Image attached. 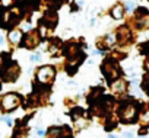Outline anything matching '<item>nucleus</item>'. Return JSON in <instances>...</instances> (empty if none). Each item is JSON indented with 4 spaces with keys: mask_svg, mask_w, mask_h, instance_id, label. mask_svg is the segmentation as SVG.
<instances>
[{
    "mask_svg": "<svg viewBox=\"0 0 149 138\" xmlns=\"http://www.w3.org/2000/svg\"><path fill=\"white\" fill-rule=\"evenodd\" d=\"M136 115H137V108L133 103H124L123 108L120 109V116H121L123 122H133V121H136Z\"/></svg>",
    "mask_w": 149,
    "mask_h": 138,
    "instance_id": "nucleus-1",
    "label": "nucleus"
},
{
    "mask_svg": "<svg viewBox=\"0 0 149 138\" xmlns=\"http://www.w3.org/2000/svg\"><path fill=\"white\" fill-rule=\"evenodd\" d=\"M19 102H21V97H19L18 95L10 93V95H6V96L3 97L2 105H3V109H5V111H12V109H15V108L19 105Z\"/></svg>",
    "mask_w": 149,
    "mask_h": 138,
    "instance_id": "nucleus-2",
    "label": "nucleus"
},
{
    "mask_svg": "<svg viewBox=\"0 0 149 138\" xmlns=\"http://www.w3.org/2000/svg\"><path fill=\"white\" fill-rule=\"evenodd\" d=\"M53 77H54V68L50 67V65L41 67L40 71H38V74H37V79H38V82H41V83L50 82Z\"/></svg>",
    "mask_w": 149,
    "mask_h": 138,
    "instance_id": "nucleus-3",
    "label": "nucleus"
},
{
    "mask_svg": "<svg viewBox=\"0 0 149 138\" xmlns=\"http://www.w3.org/2000/svg\"><path fill=\"white\" fill-rule=\"evenodd\" d=\"M102 73L111 80V79H116L118 76V67L116 62L113 61H108L105 65H102Z\"/></svg>",
    "mask_w": 149,
    "mask_h": 138,
    "instance_id": "nucleus-4",
    "label": "nucleus"
},
{
    "mask_svg": "<svg viewBox=\"0 0 149 138\" xmlns=\"http://www.w3.org/2000/svg\"><path fill=\"white\" fill-rule=\"evenodd\" d=\"M111 16L116 18V19H121V18H123V8H121L120 5L114 6L113 10H111Z\"/></svg>",
    "mask_w": 149,
    "mask_h": 138,
    "instance_id": "nucleus-5",
    "label": "nucleus"
},
{
    "mask_svg": "<svg viewBox=\"0 0 149 138\" xmlns=\"http://www.w3.org/2000/svg\"><path fill=\"white\" fill-rule=\"evenodd\" d=\"M9 39H10V42L18 44V42L22 39V32H19V31H13V32H10V34H9Z\"/></svg>",
    "mask_w": 149,
    "mask_h": 138,
    "instance_id": "nucleus-6",
    "label": "nucleus"
},
{
    "mask_svg": "<svg viewBox=\"0 0 149 138\" xmlns=\"http://www.w3.org/2000/svg\"><path fill=\"white\" fill-rule=\"evenodd\" d=\"M139 119H140V122H142V124L149 125V111H148V112H145V113H142Z\"/></svg>",
    "mask_w": 149,
    "mask_h": 138,
    "instance_id": "nucleus-7",
    "label": "nucleus"
},
{
    "mask_svg": "<svg viewBox=\"0 0 149 138\" xmlns=\"http://www.w3.org/2000/svg\"><path fill=\"white\" fill-rule=\"evenodd\" d=\"M58 134H60V129L54 126L48 131V138H56V135H58Z\"/></svg>",
    "mask_w": 149,
    "mask_h": 138,
    "instance_id": "nucleus-8",
    "label": "nucleus"
},
{
    "mask_svg": "<svg viewBox=\"0 0 149 138\" xmlns=\"http://www.w3.org/2000/svg\"><path fill=\"white\" fill-rule=\"evenodd\" d=\"M116 87L118 89V92H123V90H124V83H123L121 80H117V83L113 84V89H116Z\"/></svg>",
    "mask_w": 149,
    "mask_h": 138,
    "instance_id": "nucleus-9",
    "label": "nucleus"
},
{
    "mask_svg": "<svg viewBox=\"0 0 149 138\" xmlns=\"http://www.w3.org/2000/svg\"><path fill=\"white\" fill-rule=\"evenodd\" d=\"M133 6H134L133 2H127V3H126V9H127V10H133Z\"/></svg>",
    "mask_w": 149,
    "mask_h": 138,
    "instance_id": "nucleus-10",
    "label": "nucleus"
},
{
    "mask_svg": "<svg viewBox=\"0 0 149 138\" xmlns=\"http://www.w3.org/2000/svg\"><path fill=\"white\" fill-rule=\"evenodd\" d=\"M107 41H108L110 45H113V44H114V36H113V35H108V36H107Z\"/></svg>",
    "mask_w": 149,
    "mask_h": 138,
    "instance_id": "nucleus-11",
    "label": "nucleus"
},
{
    "mask_svg": "<svg viewBox=\"0 0 149 138\" xmlns=\"http://www.w3.org/2000/svg\"><path fill=\"white\" fill-rule=\"evenodd\" d=\"M40 60V55L35 54V55H31V61H38Z\"/></svg>",
    "mask_w": 149,
    "mask_h": 138,
    "instance_id": "nucleus-12",
    "label": "nucleus"
},
{
    "mask_svg": "<svg viewBox=\"0 0 149 138\" xmlns=\"http://www.w3.org/2000/svg\"><path fill=\"white\" fill-rule=\"evenodd\" d=\"M124 137H126V138H133V134H132V132H126Z\"/></svg>",
    "mask_w": 149,
    "mask_h": 138,
    "instance_id": "nucleus-13",
    "label": "nucleus"
},
{
    "mask_svg": "<svg viewBox=\"0 0 149 138\" xmlns=\"http://www.w3.org/2000/svg\"><path fill=\"white\" fill-rule=\"evenodd\" d=\"M44 134H45V131H44V129H38V135H40V137H41V135H44Z\"/></svg>",
    "mask_w": 149,
    "mask_h": 138,
    "instance_id": "nucleus-14",
    "label": "nucleus"
},
{
    "mask_svg": "<svg viewBox=\"0 0 149 138\" xmlns=\"http://www.w3.org/2000/svg\"><path fill=\"white\" fill-rule=\"evenodd\" d=\"M0 44H3V36L0 35Z\"/></svg>",
    "mask_w": 149,
    "mask_h": 138,
    "instance_id": "nucleus-15",
    "label": "nucleus"
},
{
    "mask_svg": "<svg viewBox=\"0 0 149 138\" xmlns=\"http://www.w3.org/2000/svg\"><path fill=\"white\" fill-rule=\"evenodd\" d=\"M108 138H117V137H116V135H110Z\"/></svg>",
    "mask_w": 149,
    "mask_h": 138,
    "instance_id": "nucleus-16",
    "label": "nucleus"
},
{
    "mask_svg": "<svg viewBox=\"0 0 149 138\" xmlns=\"http://www.w3.org/2000/svg\"><path fill=\"white\" fill-rule=\"evenodd\" d=\"M139 138H146V137H139Z\"/></svg>",
    "mask_w": 149,
    "mask_h": 138,
    "instance_id": "nucleus-17",
    "label": "nucleus"
}]
</instances>
